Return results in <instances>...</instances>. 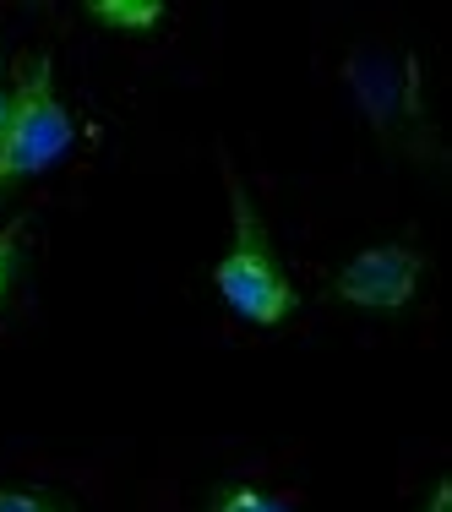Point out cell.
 Returning a JSON list of instances; mask_svg holds the SVG:
<instances>
[{
    "mask_svg": "<svg viewBox=\"0 0 452 512\" xmlns=\"http://www.w3.org/2000/svg\"><path fill=\"white\" fill-rule=\"evenodd\" d=\"M71 142H77V126H71L66 104L55 93V60L50 55L17 60V93H11L6 126H0V197L60 164L71 153Z\"/></svg>",
    "mask_w": 452,
    "mask_h": 512,
    "instance_id": "obj_1",
    "label": "cell"
},
{
    "mask_svg": "<svg viewBox=\"0 0 452 512\" xmlns=\"http://www.w3.org/2000/svg\"><path fill=\"white\" fill-rule=\"evenodd\" d=\"M229 202H235V240H229V251L213 267V289L251 327H278L300 311V295L289 284L284 262H278L273 240H267V224L256 218L246 186L235 175H229Z\"/></svg>",
    "mask_w": 452,
    "mask_h": 512,
    "instance_id": "obj_2",
    "label": "cell"
},
{
    "mask_svg": "<svg viewBox=\"0 0 452 512\" xmlns=\"http://www.w3.org/2000/svg\"><path fill=\"white\" fill-rule=\"evenodd\" d=\"M420 278H425V256L414 246H371L338 267L333 295L344 306H365V311H403L420 295Z\"/></svg>",
    "mask_w": 452,
    "mask_h": 512,
    "instance_id": "obj_3",
    "label": "cell"
},
{
    "mask_svg": "<svg viewBox=\"0 0 452 512\" xmlns=\"http://www.w3.org/2000/svg\"><path fill=\"white\" fill-rule=\"evenodd\" d=\"M88 17L104 22V28H120V33H148L164 17V0H93Z\"/></svg>",
    "mask_w": 452,
    "mask_h": 512,
    "instance_id": "obj_4",
    "label": "cell"
},
{
    "mask_svg": "<svg viewBox=\"0 0 452 512\" xmlns=\"http://www.w3.org/2000/svg\"><path fill=\"white\" fill-rule=\"evenodd\" d=\"M207 512H295V507L267 496V491H256V485H218V491L207 496Z\"/></svg>",
    "mask_w": 452,
    "mask_h": 512,
    "instance_id": "obj_5",
    "label": "cell"
},
{
    "mask_svg": "<svg viewBox=\"0 0 452 512\" xmlns=\"http://www.w3.org/2000/svg\"><path fill=\"white\" fill-rule=\"evenodd\" d=\"M0 512H71V507L50 491H6L0 485Z\"/></svg>",
    "mask_w": 452,
    "mask_h": 512,
    "instance_id": "obj_6",
    "label": "cell"
},
{
    "mask_svg": "<svg viewBox=\"0 0 452 512\" xmlns=\"http://www.w3.org/2000/svg\"><path fill=\"white\" fill-rule=\"evenodd\" d=\"M22 229H28V213H17L6 229H0V300H6L11 267H17V251H22Z\"/></svg>",
    "mask_w": 452,
    "mask_h": 512,
    "instance_id": "obj_7",
    "label": "cell"
},
{
    "mask_svg": "<svg viewBox=\"0 0 452 512\" xmlns=\"http://www.w3.org/2000/svg\"><path fill=\"white\" fill-rule=\"evenodd\" d=\"M447 502H452V485L442 480V485H436V496H431V507H425V512H447Z\"/></svg>",
    "mask_w": 452,
    "mask_h": 512,
    "instance_id": "obj_8",
    "label": "cell"
},
{
    "mask_svg": "<svg viewBox=\"0 0 452 512\" xmlns=\"http://www.w3.org/2000/svg\"><path fill=\"white\" fill-rule=\"evenodd\" d=\"M6 104H11V99H6V93H0V126H6Z\"/></svg>",
    "mask_w": 452,
    "mask_h": 512,
    "instance_id": "obj_9",
    "label": "cell"
}]
</instances>
